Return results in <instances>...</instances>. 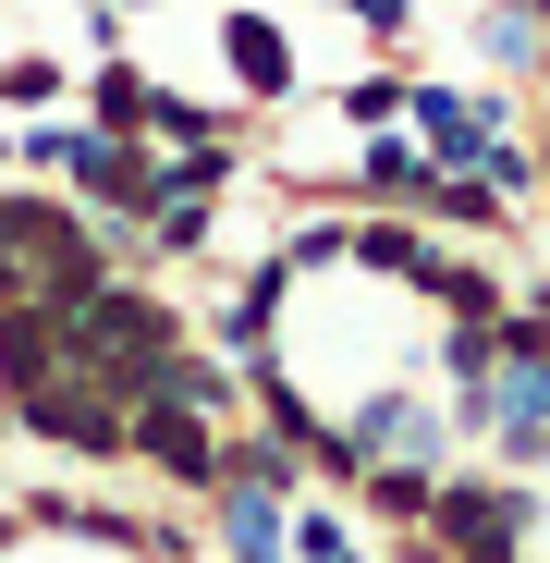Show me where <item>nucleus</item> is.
Returning a JSON list of instances; mask_svg holds the SVG:
<instances>
[{"label":"nucleus","mask_w":550,"mask_h":563,"mask_svg":"<svg viewBox=\"0 0 550 563\" xmlns=\"http://www.w3.org/2000/svg\"><path fill=\"white\" fill-rule=\"evenodd\" d=\"M37 159H49V172H74V184H99V197H159V172H147V159H123V147H99V135H37Z\"/></svg>","instance_id":"1"},{"label":"nucleus","mask_w":550,"mask_h":563,"mask_svg":"<svg viewBox=\"0 0 550 563\" xmlns=\"http://www.w3.org/2000/svg\"><path fill=\"white\" fill-rule=\"evenodd\" d=\"M221 49H233V74L257 86V99H282V86H294V49H282V25H269V13H233Z\"/></svg>","instance_id":"2"},{"label":"nucleus","mask_w":550,"mask_h":563,"mask_svg":"<svg viewBox=\"0 0 550 563\" xmlns=\"http://www.w3.org/2000/svg\"><path fill=\"white\" fill-rule=\"evenodd\" d=\"M440 527L465 539L478 563H502V551H514V503H502V490H440Z\"/></svg>","instance_id":"3"},{"label":"nucleus","mask_w":550,"mask_h":563,"mask_svg":"<svg viewBox=\"0 0 550 563\" xmlns=\"http://www.w3.org/2000/svg\"><path fill=\"white\" fill-rule=\"evenodd\" d=\"M135 441L171 465V478H209V465H221V453H209V429L183 417V405H147V417H135Z\"/></svg>","instance_id":"4"},{"label":"nucleus","mask_w":550,"mask_h":563,"mask_svg":"<svg viewBox=\"0 0 550 563\" xmlns=\"http://www.w3.org/2000/svg\"><path fill=\"white\" fill-rule=\"evenodd\" d=\"M416 111H428V135H440L452 159H490V111H465V99H440V86H428Z\"/></svg>","instance_id":"5"},{"label":"nucleus","mask_w":550,"mask_h":563,"mask_svg":"<svg viewBox=\"0 0 550 563\" xmlns=\"http://www.w3.org/2000/svg\"><path fill=\"white\" fill-rule=\"evenodd\" d=\"M367 184H380V197H416L428 159H416V147H367Z\"/></svg>","instance_id":"6"},{"label":"nucleus","mask_w":550,"mask_h":563,"mask_svg":"<svg viewBox=\"0 0 550 563\" xmlns=\"http://www.w3.org/2000/svg\"><path fill=\"white\" fill-rule=\"evenodd\" d=\"M343 111H355V123H392V111H404V86H392V74H367V86H343Z\"/></svg>","instance_id":"7"},{"label":"nucleus","mask_w":550,"mask_h":563,"mask_svg":"<svg viewBox=\"0 0 550 563\" xmlns=\"http://www.w3.org/2000/svg\"><path fill=\"white\" fill-rule=\"evenodd\" d=\"M0 99H25V111H37V99H61V62H13V74H0Z\"/></svg>","instance_id":"8"},{"label":"nucleus","mask_w":550,"mask_h":563,"mask_svg":"<svg viewBox=\"0 0 550 563\" xmlns=\"http://www.w3.org/2000/svg\"><path fill=\"white\" fill-rule=\"evenodd\" d=\"M99 111H111V123H147V86H135V74H123V62H111V74H99Z\"/></svg>","instance_id":"9"},{"label":"nucleus","mask_w":550,"mask_h":563,"mask_svg":"<svg viewBox=\"0 0 550 563\" xmlns=\"http://www.w3.org/2000/svg\"><path fill=\"white\" fill-rule=\"evenodd\" d=\"M343 13H367V25H380V37H392V25H404V0H343Z\"/></svg>","instance_id":"10"},{"label":"nucleus","mask_w":550,"mask_h":563,"mask_svg":"<svg viewBox=\"0 0 550 563\" xmlns=\"http://www.w3.org/2000/svg\"><path fill=\"white\" fill-rule=\"evenodd\" d=\"M538 13H550V0H538Z\"/></svg>","instance_id":"11"}]
</instances>
